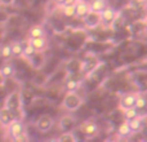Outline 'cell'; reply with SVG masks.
<instances>
[{
  "label": "cell",
  "instance_id": "obj_21",
  "mask_svg": "<svg viewBox=\"0 0 147 142\" xmlns=\"http://www.w3.org/2000/svg\"><path fill=\"white\" fill-rule=\"evenodd\" d=\"M57 140H58L59 142H75L78 138L75 137V135L72 133V131H67V132H62Z\"/></svg>",
  "mask_w": 147,
  "mask_h": 142
},
{
  "label": "cell",
  "instance_id": "obj_20",
  "mask_svg": "<svg viewBox=\"0 0 147 142\" xmlns=\"http://www.w3.org/2000/svg\"><path fill=\"white\" fill-rule=\"evenodd\" d=\"M123 115H124V120H133L134 118L138 116V109L137 107H129V109H124L123 110Z\"/></svg>",
  "mask_w": 147,
  "mask_h": 142
},
{
  "label": "cell",
  "instance_id": "obj_16",
  "mask_svg": "<svg viewBox=\"0 0 147 142\" xmlns=\"http://www.w3.org/2000/svg\"><path fill=\"white\" fill-rule=\"evenodd\" d=\"M25 45H26V43H22V41H14V43H12V56L22 57Z\"/></svg>",
  "mask_w": 147,
  "mask_h": 142
},
{
  "label": "cell",
  "instance_id": "obj_18",
  "mask_svg": "<svg viewBox=\"0 0 147 142\" xmlns=\"http://www.w3.org/2000/svg\"><path fill=\"white\" fill-rule=\"evenodd\" d=\"M129 124H130V128H132L133 133L141 132V131H142V128H143V118L138 115L137 118H134L133 120H130Z\"/></svg>",
  "mask_w": 147,
  "mask_h": 142
},
{
  "label": "cell",
  "instance_id": "obj_23",
  "mask_svg": "<svg viewBox=\"0 0 147 142\" xmlns=\"http://www.w3.org/2000/svg\"><path fill=\"white\" fill-rule=\"evenodd\" d=\"M0 57L5 60L13 57L12 56V44H7V45L1 47V49H0Z\"/></svg>",
  "mask_w": 147,
  "mask_h": 142
},
{
  "label": "cell",
  "instance_id": "obj_6",
  "mask_svg": "<svg viewBox=\"0 0 147 142\" xmlns=\"http://www.w3.org/2000/svg\"><path fill=\"white\" fill-rule=\"evenodd\" d=\"M80 131L86 138H93L94 136L98 135V125L93 120H88V122H84L81 124Z\"/></svg>",
  "mask_w": 147,
  "mask_h": 142
},
{
  "label": "cell",
  "instance_id": "obj_24",
  "mask_svg": "<svg viewBox=\"0 0 147 142\" xmlns=\"http://www.w3.org/2000/svg\"><path fill=\"white\" fill-rule=\"evenodd\" d=\"M79 87H80V83H79L78 80H74V79H70V80H67L66 84H65V88H66L67 92H70V91H78Z\"/></svg>",
  "mask_w": 147,
  "mask_h": 142
},
{
  "label": "cell",
  "instance_id": "obj_28",
  "mask_svg": "<svg viewBox=\"0 0 147 142\" xmlns=\"http://www.w3.org/2000/svg\"><path fill=\"white\" fill-rule=\"evenodd\" d=\"M79 0H65V4L63 5H75Z\"/></svg>",
  "mask_w": 147,
  "mask_h": 142
},
{
  "label": "cell",
  "instance_id": "obj_5",
  "mask_svg": "<svg viewBox=\"0 0 147 142\" xmlns=\"http://www.w3.org/2000/svg\"><path fill=\"white\" fill-rule=\"evenodd\" d=\"M16 119H17L16 115L13 114L9 109H7L5 106H3L1 109H0V127L1 128L8 129V127H9Z\"/></svg>",
  "mask_w": 147,
  "mask_h": 142
},
{
  "label": "cell",
  "instance_id": "obj_30",
  "mask_svg": "<svg viewBox=\"0 0 147 142\" xmlns=\"http://www.w3.org/2000/svg\"><path fill=\"white\" fill-rule=\"evenodd\" d=\"M145 8H146V10H147V3H146V7Z\"/></svg>",
  "mask_w": 147,
  "mask_h": 142
},
{
  "label": "cell",
  "instance_id": "obj_31",
  "mask_svg": "<svg viewBox=\"0 0 147 142\" xmlns=\"http://www.w3.org/2000/svg\"><path fill=\"white\" fill-rule=\"evenodd\" d=\"M146 32H147V25H146Z\"/></svg>",
  "mask_w": 147,
  "mask_h": 142
},
{
  "label": "cell",
  "instance_id": "obj_4",
  "mask_svg": "<svg viewBox=\"0 0 147 142\" xmlns=\"http://www.w3.org/2000/svg\"><path fill=\"white\" fill-rule=\"evenodd\" d=\"M116 17H117L116 10H115L112 7H109V5H107V7L101 12V18H102L101 25L106 26V27H110V26H112V23L115 22Z\"/></svg>",
  "mask_w": 147,
  "mask_h": 142
},
{
  "label": "cell",
  "instance_id": "obj_2",
  "mask_svg": "<svg viewBox=\"0 0 147 142\" xmlns=\"http://www.w3.org/2000/svg\"><path fill=\"white\" fill-rule=\"evenodd\" d=\"M83 105V98L76 93V91H70L66 93L62 101V107L67 111H76Z\"/></svg>",
  "mask_w": 147,
  "mask_h": 142
},
{
  "label": "cell",
  "instance_id": "obj_7",
  "mask_svg": "<svg viewBox=\"0 0 147 142\" xmlns=\"http://www.w3.org/2000/svg\"><path fill=\"white\" fill-rule=\"evenodd\" d=\"M83 21H84V25H85L88 28H96L97 26H99L102 23L101 13L90 10V12L83 18Z\"/></svg>",
  "mask_w": 147,
  "mask_h": 142
},
{
  "label": "cell",
  "instance_id": "obj_25",
  "mask_svg": "<svg viewBox=\"0 0 147 142\" xmlns=\"http://www.w3.org/2000/svg\"><path fill=\"white\" fill-rule=\"evenodd\" d=\"M146 106H147V99L142 96H138L137 99H136V107L138 110H143Z\"/></svg>",
  "mask_w": 147,
  "mask_h": 142
},
{
  "label": "cell",
  "instance_id": "obj_22",
  "mask_svg": "<svg viewBox=\"0 0 147 142\" xmlns=\"http://www.w3.org/2000/svg\"><path fill=\"white\" fill-rule=\"evenodd\" d=\"M62 9V14L65 17H75V5H62L61 7Z\"/></svg>",
  "mask_w": 147,
  "mask_h": 142
},
{
  "label": "cell",
  "instance_id": "obj_12",
  "mask_svg": "<svg viewBox=\"0 0 147 142\" xmlns=\"http://www.w3.org/2000/svg\"><path fill=\"white\" fill-rule=\"evenodd\" d=\"M16 71H17V69H16L14 64L8 61L0 67V76L3 79H12L16 75Z\"/></svg>",
  "mask_w": 147,
  "mask_h": 142
},
{
  "label": "cell",
  "instance_id": "obj_14",
  "mask_svg": "<svg viewBox=\"0 0 147 142\" xmlns=\"http://www.w3.org/2000/svg\"><path fill=\"white\" fill-rule=\"evenodd\" d=\"M132 133H133V131H132V128H130V124L128 120H124V122L119 125V128H117V136L121 138L129 137Z\"/></svg>",
  "mask_w": 147,
  "mask_h": 142
},
{
  "label": "cell",
  "instance_id": "obj_1",
  "mask_svg": "<svg viewBox=\"0 0 147 142\" xmlns=\"http://www.w3.org/2000/svg\"><path fill=\"white\" fill-rule=\"evenodd\" d=\"M4 106L9 109L17 119H23V102H22V93L21 91H13L7 96L4 101Z\"/></svg>",
  "mask_w": 147,
  "mask_h": 142
},
{
  "label": "cell",
  "instance_id": "obj_13",
  "mask_svg": "<svg viewBox=\"0 0 147 142\" xmlns=\"http://www.w3.org/2000/svg\"><path fill=\"white\" fill-rule=\"evenodd\" d=\"M74 125H75V118L71 115H65L59 120V129L62 132H67V131H72Z\"/></svg>",
  "mask_w": 147,
  "mask_h": 142
},
{
  "label": "cell",
  "instance_id": "obj_27",
  "mask_svg": "<svg viewBox=\"0 0 147 142\" xmlns=\"http://www.w3.org/2000/svg\"><path fill=\"white\" fill-rule=\"evenodd\" d=\"M14 1L16 0H0V5H5V7H8V5H12Z\"/></svg>",
  "mask_w": 147,
  "mask_h": 142
},
{
  "label": "cell",
  "instance_id": "obj_11",
  "mask_svg": "<svg viewBox=\"0 0 147 142\" xmlns=\"http://www.w3.org/2000/svg\"><path fill=\"white\" fill-rule=\"evenodd\" d=\"M28 41H30L31 45L36 49L38 53H43V52H45L47 48H48V39H47V36L32 38V39H28Z\"/></svg>",
  "mask_w": 147,
  "mask_h": 142
},
{
  "label": "cell",
  "instance_id": "obj_19",
  "mask_svg": "<svg viewBox=\"0 0 147 142\" xmlns=\"http://www.w3.org/2000/svg\"><path fill=\"white\" fill-rule=\"evenodd\" d=\"M106 7H107L106 0H92L90 1V9L93 10V12L101 13Z\"/></svg>",
  "mask_w": 147,
  "mask_h": 142
},
{
  "label": "cell",
  "instance_id": "obj_8",
  "mask_svg": "<svg viewBox=\"0 0 147 142\" xmlns=\"http://www.w3.org/2000/svg\"><path fill=\"white\" fill-rule=\"evenodd\" d=\"M7 131H8V133H9V137L12 138V140H14L16 137H18L20 135H22V133L26 132V127L21 119H16L14 122L8 127Z\"/></svg>",
  "mask_w": 147,
  "mask_h": 142
},
{
  "label": "cell",
  "instance_id": "obj_15",
  "mask_svg": "<svg viewBox=\"0 0 147 142\" xmlns=\"http://www.w3.org/2000/svg\"><path fill=\"white\" fill-rule=\"evenodd\" d=\"M45 34H47L45 28L41 25H34L28 28L27 36H28V39H32V38H39V36H45Z\"/></svg>",
  "mask_w": 147,
  "mask_h": 142
},
{
  "label": "cell",
  "instance_id": "obj_29",
  "mask_svg": "<svg viewBox=\"0 0 147 142\" xmlns=\"http://www.w3.org/2000/svg\"><path fill=\"white\" fill-rule=\"evenodd\" d=\"M54 3H56L57 5H58V7H62V5L65 4V0H53Z\"/></svg>",
  "mask_w": 147,
  "mask_h": 142
},
{
  "label": "cell",
  "instance_id": "obj_17",
  "mask_svg": "<svg viewBox=\"0 0 147 142\" xmlns=\"http://www.w3.org/2000/svg\"><path fill=\"white\" fill-rule=\"evenodd\" d=\"M36 54H38L36 49L34 48L32 45H31V43L28 41V39H27V41H26V45H25V49H23V56H22V58L31 60V58H34Z\"/></svg>",
  "mask_w": 147,
  "mask_h": 142
},
{
  "label": "cell",
  "instance_id": "obj_9",
  "mask_svg": "<svg viewBox=\"0 0 147 142\" xmlns=\"http://www.w3.org/2000/svg\"><path fill=\"white\" fill-rule=\"evenodd\" d=\"M90 10V3L85 1V0H79L75 4V17L79 20H83Z\"/></svg>",
  "mask_w": 147,
  "mask_h": 142
},
{
  "label": "cell",
  "instance_id": "obj_10",
  "mask_svg": "<svg viewBox=\"0 0 147 142\" xmlns=\"http://www.w3.org/2000/svg\"><path fill=\"white\" fill-rule=\"evenodd\" d=\"M138 94L137 93H125L124 96L120 98V109H129V107H136V99H137Z\"/></svg>",
  "mask_w": 147,
  "mask_h": 142
},
{
  "label": "cell",
  "instance_id": "obj_3",
  "mask_svg": "<svg viewBox=\"0 0 147 142\" xmlns=\"http://www.w3.org/2000/svg\"><path fill=\"white\" fill-rule=\"evenodd\" d=\"M54 125V119L48 114L41 115L40 118H38V120L35 122V127L36 129L40 133H48L49 131L53 128Z\"/></svg>",
  "mask_w": 147,
  "mask_h": 142
},
{
  "label": "cell",
  "instance_id": "obj_26",
  "mask_svg": "<svg viewBox=\"0 0 147 142\" xmlns=\"http://www.w3.org/2000/svg\"><path fill=\"white\" fill-rule=\"evenodd\" d=\"M28 135H27V132H25V133H22V135H20L18 137H16L14 140V142H26V141H28Z\"/></svg>",
  "mask_w": 147,
  "mask_h": 142
}]
</instances>
